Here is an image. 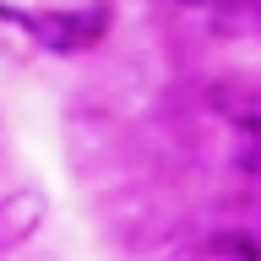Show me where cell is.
<instances>
[{"label": "cell", "instance_id": "obj_1", "mask_svg": "<svg viewBox=\"0 0 261 261\" xmlns=\"http://www.w3.org/2000/svg\"><path fill=\"white\" fill-rule=\"evenodd\" d=\"M44 218H49L44 191H11L0 201V250H22L44 228Z\"/></svg>", "mask_w": 261, "mask_h": 261}, {"label": "cell", "instance_id": "obj_2", "mask_svg": "<svg viewBox=\"0 0 261 261\" xmlns=\"http://www.w3.org/2000/svg\"><path fill=\"white\" fill-rule=\"evenodd\" d=\"M38 33H44L55 49H82L103 33V11H55V16H38Z\"/></svg>", "mask_w": 261, "mask_h": 261}, {"label": "cell", "instance_id": "obj_3", "mask_svg": "<svg viewBox=\"0 0 261 261\" xmlns=\"http://www.w3.org/2000/svg\"><path fill=\"white\" fill-rule=\"evenodd\" d=\"M218 33L223 38H261V0H223Z\"/></svg>", "mask_w": 261, "mask_h": 261}, {"label": "cell", "instance_id": "obj_4", "mask_svg": "<svg viewBox=\"0 0 261 261\" xmlns=\"http://www.w3.org/2000/svg\"><path fill=\"white\" fill-rule=\"evenodd\" d=\"M234 163H240L245 174H256V179H261V114L234 125Z\"/></svg>", "mask_w": 261, "mask_h": 261}, {"label": "cell", "instance_id": "obj_5", "mask_svg": "<svg viewBox=\"0 0 261 261\" xmlns=\"http://www.w3.org/2000/svg\"><path fill=\"white\" fill-rule=\"evenodd\" d=\"M212 103H218V109L240 125V120H256V114H261V87H218V93H212Z\"/></svg>", "mask_w": 261, "mask_h": 261}, {"label": "cell", "instance_id": "obj_6", "mask_svg": "<svg viewBox=\"0 0 261 261\" xmlns=\"http://www.w3.org/2000/svg\"><path fill=\"white\" fill-rule=\"evenodd\" d=\"M207 250L212 256H261V240H250V234H212Z\"/></svg>", "mask_w": 261, "mask_h": 261}, {"label": "cell", "instance_id": "obj_7", "mask_svg": "<svg viewBox=\"0 0 261 261\" xmlns=\"http://www.w3.org/2000/svg\"><path fill=\"white\" fill-rule=\"evenodd\" d=\"M179 6H218V0H179Z\"/></svg>", "mask_w": 261, "mask_h": 261}]
</instances>
